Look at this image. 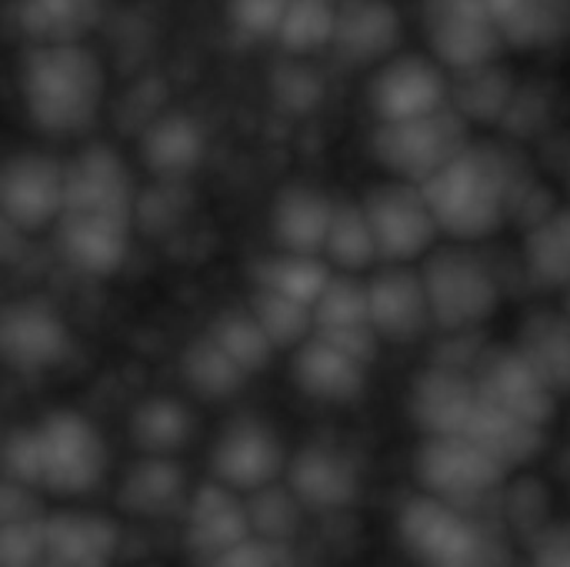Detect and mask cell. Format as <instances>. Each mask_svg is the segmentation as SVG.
<instances>
[{
	"label": "cell",
	"instance_id": "1",
	"mask_svg": "<svg viewBox=\"0 0 570 567\" xmlns=\"http://www.w3.org/2000/svg\"><path fill=\"white\" fill-rule=\"evenodd\" d=\"M23 114L40 134L73 137L94 127L107 100V74L87 43H37L20 53Z\"/></svg>",
	"mask_w": 570,
	"mask_h": 567
},
{
	"label": "cell",
	"instance_id": "2",
	"mask_svg": "<svg viewBox=\"0 0 570 567\" xmlns=\"http://www.w3.org/2000/svg\"><path fill=\"white\" fill-rule=\"evenodd\" d=\"M424 187L441 234L471 244L501 231L518 204V174L491 144H471Z\"/></svg>",
	"mask_w": 570,
	"mask_h": 567
},
{
	"label": "cell",
	"instance_id": "3",
	"mask_svg": "<svg viewBox=\"0 0 570 567\" xmlns=\"http://www.w3.org/2000/svg\"><path fill=\"white\" fill-rule=\"evenodd\" d=\"M471 144V124L454 107L414 120L377 124L371 134L374 160L384 167L387 177L407 184H428Z\"/></svg>",
	"mask_w": 570,
	"mask_h": 567
},
{
	"label": "cell",
	"instance_id": "4",
	"mask_svg": "<svg viewBox=\"0 0 570 567\" xmlns=\"http://www.w3.org/2000/svg\"><path fill=\"white\" fill-rule=\"evenodd\" d=\"M431 321L448 334H471L501 304L494 271L468 247H434L421 267Z\"/></svg>",
	"mask_w": 570,
	"mask_h": 567
},
{
	"label": "cell",
	"instance_id": "5",
	"mask_svg": "<svg viewBox=\"0 0 570 567\" xmlns=\"http://www.w3.org/2000/svg\"><path fill=\"white\" fill-rule=\"evenodd\" d=\"M397 535L421 567H491L494 548L481 525L434 495H414L397 515Z\"/></svg>",
	"mask_w": 570,
	"mask_h": 567
},
{
	"label": "cell",
	"instance_id": "6",
	"mask_svg": "<svg viewBox=\"0 0 570 567\" xmlns=\"http://www.w3.org/2000/svg\"><path fill=\"white\" fill-rule=\"evenodd\" d=\"M40 441V488L60 498L87 495L107 471V448L100 431L80 411H50L37 424Z\"/></svg>",
	"mask_w": 570,
	"mask_h": 567
},
{
	"label": "cell",
	"instance_id": "7",
	"mask_svg": "<svg viewBox=\"0 0 570 567\" xmlns=\"http://www.w3.org/2000/svg\"><path fill=\"white\" fill-rule=\"evenodd\" d=\"M421 20L431 57L451 77L498 63L508 47L488 0H424Z\"/></svg>",
	"mask_w": 570,
	"mask_h": 567
},
{
	"label": "cell",
	"instance_id": "8",
	"mask_svg": "<svg viewBox=\"0 0 570 567\" xmlns=\"http://www.w3.org/2000/svg\"><path fill=\"white\" fill-rule=\"evenodd\" d=\"M414 478L424 495L444 498L458 508H468L488 498L508 478V468L494 461L468 434L424 438L414 451Z\"/></svg>",
	"mask_w": 570,
	"mask_h": 567
},
{
	"label": "cell",
	"instance_id": "9",
	"mask_svg": "<svg viewBox=\"0 0 570 567\" xmlns=\"http://www.w3.org/2000/svg\"><path fill=\"white\" fill-rule=\"evenodd\" d=\"M361 204L371 217L381 264H414L438 247L441 227L421 184L391 177L374 184L361 197Z\"/></svg>",
	"mask_w": 570,
	"mask_h": 567
},
{
	"label": "cell",
	"instance_id": "10",
	"mask_svg": "<svg viewBox=\"0 0 570 567\" xmlns=\"http://www.w3.org/2000/svg\"><path fill=\"white\" fill-rule=\"evenodd\" d=\"M63 214L137 221L134 170L117 147L87 144L63 160Z\"/></svg>",
	"mask_w": 570,
	"mask_h": 567
},
{
	"label": "cell",
	"instance_id": "11",
	"mask_svg": "<svg viewBox=\"0 0 570 567\" xmlns=\"http://www.w3.org/2000/svg\"><path fill=\"white\" fill-rule=\"evenodd\" d=\"M3 227L37 234L63 217V160L43 150H20L3 164L0 177Z\"/></svg>",
	"mask_w": 570,
	"mask_h": 567
},
{
	"label": "cell",
	"instance_id": "12",
	"mask_svg": "<svg viewBox=\"0 0 570 567\" xmlns=\"http://www.w3.org/2000/svg\"><path fill=\"white\" fill-rule=\"evenodd\" d=\"M367 104L377 124L438 114L451 107V74L434 57H421V53L391 57L374 70V80L367 87Z\"/></svg>",
	"mask_w": 570,
	"mask_h": 567
},
{
	"label": "cell",
	"instance_id": "13",
	"mask_svg": "<svg viewBox=\"0 0 570 567\" xmlns=\"http://www.w3.org/2000/svg\"><path fill=\"white\" fill-rule=\"evenodd\" d=\"M3 361L20 374H43L60 368L73 351V334L63 314L43 297H20L0 317Z\"/></svg>",
	"mask_w": 570,
	"mask_h": 567
},
{
	"label": "cell",
	"instance_id": "14",
	"mask_svg": "<svg viewBox=\"0 0 570 567\" xmlns=\"http://www.w3.org/2000/svg\"><path fill=\"white\" fill-rule=\"evenodd\" d=\"M287 461L291 458L277 431L257 418H237L234 424H227L210 451L214 481L244 498L277 485L287 475Z\"/></svg>",
	"mask_w": 570,
	"mask_h": 567
},
{
	"label": "cell",
	"instance_id": "15",
	"mask_svg": "<svg viewBox=\"0 0 570 567\" xmlns=\"http://www.w3.org/2000/svg\"><path fill=\"white\" fill-rule=\"evenodd\" d=\"M474 384L484 401H491L544 431H548V424L558 411V398H561L518 348L488 351L481 358V364L474 368Z\"/></svg>",
	"mask_w": 570,
	"mask_h": 567
},
{
	"label": "cell",
	"instance_id": "16",
	"mask_svg": "<svg viewBox=\"0 0 570 567\" xmlns=\"http://www.w3.org/2000/svg\"><path fill=\"white\" fill-rule=\"evenodd\" d=\"M284 485L294 491V498L307 508V511H344L351 505H357L364 478L357 461L324 441L304 444L291 461H287V475Z\"/></svg>",
	"mask_w": 570,
	"mask_h": 567
},
{
	"label": "cell",
	"instance_id": "17",
	"mask_svg": "<svg viewBox=\"0 0 570 567\" xmlns=\"http://www.w3.org/2000/svg\"><path fill=\"white\" fill-rule=\"evenodd\" d=\"M367 301L381 341H414L434 324L424 277L411 264H381L367 277Z\"/></svg>",
	"mask_w": 570,
	"mask_h": 567
},
{
	"label": "cell",
	"instance_id": "18",
	"mask_svg": "<svg viewBox=\"0 0 570 567\" xmlns=\"http://www.w3.org/2000/svg\"><path fill=\"white\" fill-rule=\"evenodd\" d=\"M478 401L481 394L474 374L438 361L424 368L411 384V418L424 438L464 434Z\"/></svg>",
	"mask_w": 570,
	"mask_h": 567
},
{
	"label": "cell",
	"instance_id": "19",
	"mask_svg": "<svg viewBox=\"0 0 570 567\" xmlns=\"http://www.w3.org/2000/svg\"><path fill=\"white\" fill-rule=\"evenodd\" d=\"M134 224L117 217L63 214L57 224V247L70 271L83 277H114L130 257Z\"/></svg>",
	"mask_w": 570,
	"mask_h": 567
},
{
	"label": "cell",
	"instance_id": "20",
	"mask_svg": "<svg viewBox=\"0 0 570 567\" xmlns=\"http://www.w3.org/2000/svg\"><path fill=\"white\" fill-rule=\"evenodd\" d=\"M187 545L200 561H210L254 535L247 498L220 481H207L190 491L187 501Z\"/></svg>",
	"mask_w": 570,
	"mask_h": 567
},
{
	"label": "cell",
	"instance_id": "21",
	"mask_svg": "<svg viewBox=\"0 0 570 567\" xmlns=\"http://www.w3.org/2000/svg\"><path fill=\"white\" fill-rule=\"evenodd\" d=\"M404 23L391 0H341L331 53L351 67H381L401 43Z\"/></svg>",
	"mask_w": 570,
	"mask_h": 567
},
{
	"label": "cell",
	"instance_id": "22",
	"mask_svg": "<svg viewBox=\"0 0 570 567\" xmlns=\"http://www.w3.org/2000/svg\"><path fill=\"white\" fill-rule=\"evenodd\" d=\"M367 368L361 358L341 344L314 334L294 351V381L297 388L321 404H347L364 394Z\"/></svg>",
	"mask_w": 570,
	"mask_h": 567
},
{
	"label": "cell",
	"instance_id": "23",
	"mask_svg": "<svg viewBox=\"0 0 570 567\" xmlns=\"http://www.w3.org/2000/svg\"><path fill=\"white\" fill-rule=\"evenodd\" d=\"M120 551V528L107 515L57 511L47 515L43 567H110Z\"/></svg>",
	"mask_w": 570,
	"mask_h": 567
},
{
	"label": "cell",
	"instance_id": "24",
	"mask_svg": "<svg viewBox=\"0 0 570 567\" xmlns=\"http://www.w3.org/2000/svg\"><path fill=\"white\" fill-rule=\"evenodd\" d=\"M334 207L337 201L321 187H311V184L284 187L271 207V231H274L277 251L324 257Z\"/></svg>",
	"mask_w": 570,
	"mask_h": 567
},
{
	"label": "cell",
	"instance_id": "25",
	"mask_svg": "<svg viewBox=\"0 0 570 567\" xmlns=\"http://www.w3.org/2000/svg\"><path fill=\"white\" fill-rule=\"evenodd\" d=\"M207 154V134L197 117L184 110L157 114L140 130V160L157 180L190 177Z\"/></svg>",
	"mask_w": 570,
	"mask_h": 567
},
{
	"label": "cell",
	"instance_id": "26",
	"mask_svg": "<svg viewBox=\"0 0 570 567\" xmlns=\"http://www.w3.org/2000/svg\"><path fill=\"white\" fill-rule=\"evenodd\" d=\"M100 0H13L10 23L27 47L37 43H87L100 23Z\"/></svg>",
	"mask_w": 570,
	"mask_h": 567
},
{
	"label": "cell",
	"instance_id": "27",
	"mask_svg": "<svg viewBox=\"0 0 570 567\" xmlns=\"http://www.w3.org/2000/svg\"><path fill=\"white\" fill-rule=\"evenodd\" d=\"M117 501L134 518H167L177 508H187V475L174 458L144 454L127 468Z\"/></svg>",
	"mask_w": 570,
	"mask_h": 567
},
{
	"label": "cell",
	"instance_id": "28",
	"mask_svg": "<svg viewBox=\"0 0 570 567\" xmlns=\"http://www.w3.org/2000/svg\"><path fill=\"white\" fill-rule=\"evenodd\" d=\"M464 434L474 444H481L494 461H501L508 471L528 465L544 448V428H538V424H531V421H524V418H518V414H511V411H504L484 398L478 401Z\"/></svg>",
	"mask_w": 570,
	"mask_h": 567
},
{
	"label": "cell",
	"instance_id": "29",
	"mask_svg": "<svg viewBox=\"0 0 570 567\" xmlns=\"http://www.w3.org/2000/svg\"><path fill=\"white\" fill-rule=\"evenodd\" d=\"M494 23L511 47H548L564 37L570 0H488Z\"/></svg>",
	"mask_w": 570,
	"mask_h": 567
},
{
	"label": "cell",
	"instance_id": "30",
	"mask_svg": "<svg viewBox=\"0 0 570 567\" xmlns=\"http://www.w3.org/2000/svg\"><path fill=\"white\" fill-rule=\"evenodd\" d=\"M130 438L144 454L174 458L194 438V411L170 394H154L134 408Z\"/></svg>",
	"mask_w": 570,
	"mask_h": 567
},
{
	"label": "cell",
	"instance_id": "31",
	"mask_svg": "<svg viewBox=\"0 0 570 567\" xmlns=\"http://www.w3.org/2000/svg\"><path fill=\"white\" fill-rule=\"evenodd\" d=\"M324 261L337 274H361L381 264V247L361 201H337L331 234L324 244Z\"/></svg>",
	"mask_w": 570,
	"mask_h": 567
},
{
	"label": "cell",
	"instance_id": "32",
	"mask_svg": "<svg viewBox=\"0 0 570 567\" xmlns=\"http://www.w3.org/2000/svg\"><path fill=\"white\" fill-rule=\"evenodd\" d=\"M334 267L324 257H311V254H287L277 251L271 257H264L254 271V287L284 294L291 301L301 304H317V297L327 291V284L334 281Z\"/></svg>",
	"mask_w": 570,
	"mask_h": 567
},
{
	"label": "cell",
	"instance_id": "33",
	"mask_svg": "<svg viewBox=\"0 0 570 567\" xmlns=\"http://www.w3.org/2000/svg\"><path fill=\"white\" fill-rule=\"evenodd\" d=\"M518 351L538 368V374L558 391H570V317L568 314H534L521 328Z\"/></svg>",
	"mask_w": 570,
	"mask_h": 567
},
{
	"label": "cell",
	"instance_id": "34",
	"mask_svg": "<svg viewBox=\"0 0 570 567\" xmlns=\"http://www.w3.org/2000/svg\"><path fill=\"white\" fill-rule=\"evenodd\" d=\"M247 371H240L220 348L217 341L204 331L194 338L184 354H180V381L190 388V394L204 401H227L247 384Z\"/></svg>",
	"mask_w": 570,
	"mask_h": 567
},
{
	"label": "cell",
	"instance_id": "35",
	"mask_svg": "<svg viewBox=\"0 0 570 567\" xmlns=\"http://www.w3.org/2000/svg\"><path fill=\"white\" fill-rule=\"evenodd\" d=\"M337 13L341 0H287L277 30V47L294 60H307L331 50L337 33Z\"/></svg>",
	"mask_w": 570,
	"mask_h": 567
},
{
	"label": "cell",
	"instance_id": "36",
	"mask_svg": "<svg viewBox=\"0 0 570 567\" xmlns=\"http://www.w3.org/2000/svg\"><path fill=\"white\" fill-rule=\"evenodd\" d=\"M524 264L538 284L570 291V207L551 211L528 227Z\"/></svg>",
	"mask_w": 570,
	"mask_h": 567
},
{
	"label": "cell",
	"instance_id": "37",
	"mask_svg": "<svg viewBox=\"0 0 570 567\" xmlns=\"http://www.w3.org/2000/svg\"><path fill=\"white\" fill-rule=\"evenodd\" d=\"M314 334H357L374 331L371 324V301H367V281L357 274H334L327 291L314 304Z\"/></svg>",
	"mask_w": 570,
	"mask_h": 567
},
{
	"label": "cell",
	"instance_id": "38",
	"mask_svg": "<svg viewBox=\"0 0 570 567\" xmlns=\"http://www.w3.org/2000/svg\"><path fill=\"white\" fill-rule=\"evenodd\" d=\"M207 334H210V338L217 341V348H220L240 371H247L250 378L261 374V371L271 364V358L277 354L274 341L267 338V331L261 328V321L254 317L250 307L217 314V317L210 321Z\"/></svg>",
	"mask_w": 570,
	"mask_h": 567
},
{
	"label": "cell",
	"instance_id": "39",
	"mask_svg": "<svg viewBox=\"0 0 570 567\" xmlns=\"http://www.w3.org/2000/svg\"><path fill=\"white\" fill-rule=\"evenodd\" d=\"M511 97H514L511 77L501 74L498 63L451 77V107L468 124H474V120H494V117L508 114Z\"/></svg>",
	"mask_w": 570,
	"mask_h": 567
},
{
	"label": "cell",
	"instance_id": "40",
	"mask_svg": "<svg viewBox=\"0 0 570 567\" xmlns=\"http://www.w3.org/2000/svg\"><path fill=\"white\" fill-rule=\"evenodd\" d=\"M254 311V317L261 321V328L267 331V338L274 341L277 351H297L307 338H314V307L291 301L284 294L254 287V297L247 304Z\"/></svg>",
	"mask_w": 570,
	"mask_h": 567
},
{
	"label": "cell",
	"instance_id": "41",
	"mask_svg": "<svg viewBox=\"0 0 570 567\" xmlns=\"http://www.w3.org/2000/svg\"><path fill=\"white\" fill-rule=\"evenodd\" d=\"M247 511H250V525L257 538H267L274 545H287L304 518V505L294 498V491L287 485H271L264 491L247 495Z\"/></svg>",
	"mask_w": 570,
	"mask_h": 567
},
{
	"label": "cell",
	"instance_id": "42",
	"mask_svg": "<svg viewBox=\"0 0 570 567\" xmlns=\"http://www.w3.org/2000/svg\"><path fill=\"white\" fill-rule=\"evenodd\" d=\"M47 515L0 521V567H43Z\"/></svg>",
	"mask_w": 570,
	"mask_h": 567
},
{
	"label": "cell",
	"instance_id": "43",
	"mask_svg": "<svg viewBox=\"0 0 570 567\" xmlns=\"http://www.w3.org/2000/svg\"><path fill=\"white\" fill-rule=\"evenodd\" d=\"M287 0H227V23L244 40H277Z\"/></svg>",
	"mask_w": 570,
	"mask_h": 567
},
{
	"label": "cell",
	"instance_id": "44",
	"mask_svg": "<svg viewBox=\"0 0 570 567\" xmlns=\"http://www.w3.org/2000/svg\"><path fill=\"white\" fill-rule=\"evenodd\" d=\"M3 481L30 488V491H43V471H40V441L33 424L30 428H13L7 434L3 444Z\"/></svg>",
	"mask_w": 570,
	"mask_h": 567
},
{
	"label": "cell",
	"instance_id": "45",
	"mask_svg": "<svg viewBox=\"0 0 570 567\" xmlns=\"http://www.w3.org/2000/svg\"><path fill=\"white\" fill-rule=\"evenodd\" d=\"M281 74L274 77V100L291 110V114H307L311 107H317V100H324V80H317L314 67H307L304 60H294L287 67H277Z\"/></svg>",
	"mask_w": 570,
	"mask_h": 567
},
{
	"label": "cell",
	"instance_id": "46",
	"mask_svg": "<svg viewBox=\"0 0 570 567\" xmlns=\"http://www.w3.org/2000/svg\"><path fill=\"white\" fill-rule=\"evenodd\" d=\"M204 567H287V545H274L267 538L250 535L230 551L204 561Z\"/></svg>",
	"mask_w": 570,
	"mask_h": 567
},
{
	"label": "cell",
	"instance_id": "47",
	"mask_svg": "<svg viewBox=\"0 0 570 567\" xmlns=\"http://www.w3.org/2000/svg\"><path fill=\"white\" fill-rule=\"evenodd\" d=\"M534 567H570V531L551 535V538L534 551Z\"/></svg>",
	"mask_w": 570,
	"mask_h": 567
},
{
	"label": "cell",
	"instance_id": "48",
	"mask_svg": "<svg viewBox=\"0 0 570 567\" xmlns=\"http://www.w3.org/2000/svg\"><path fill=\"white\" fill-rule=\"evenodd\" d=\"M564 314H568V317H570V291H568V311H564Z\"/></svg>",
	"mask_w": 570,
	"mask_h": 567
}]
</instances>
